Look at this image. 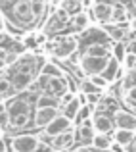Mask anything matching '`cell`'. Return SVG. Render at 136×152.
<instances>
[{"label": "cell", "instance_id": "6da1fadb", "mask_svg": "<svg viewBox=\"0 0 136 152\" xmlns=\"http://www.w3.org/2000/svg\"><path fill=\"white\" fill-rule=\"evenodd\" d=\"M2 23L15 33H31L46 23V0H2Z\"/></svg>", "mask_w": 136, "mask_h": 152}, {"label": "cell", "instance_id": "7a4b0ae2", "mask_svg": "<svg viewBox=\"0 0 136 152\" xmlns=\"http://www.w3.org/2000/svg\"><path fill=\"white\" fill-rule=\"evenodd\" d=\"M44 64L46 60L42 56L35 54V52H25V54L21 52L14 64H10L8 67H2V77L10 79V83L17 91V94H21L41 77Z\"/></svg>", "mask_w": 136, "mask_h": 152}, {"label": "cell", "instance_id": "3957f363", "mask_svg": "<svg viewBox=\"0 0 136 152\" xmlns=\"http://www.w3.org/2000/svg\"><path fill=\"white\" fill-rule=\"evenodd\" d=\"M10 110V127L12 129H23L27 127L31 118V102L27 96H14L12 100L4 102Z\"/></svg>", "mask_w": 136, "mask_h": 152}, {"label": "cell", "instance_id": "277c9868", "mask_svg": "<svg viewBox=\"0 0 136 152\" xmlns=\"http://www.w3.org/2000/svg\"><path fill=\"white\" fill-rule=\"evenodd\" d=\"M113 56H88L82 54L79 58V67L81 71L86 75V77H92V75H103L109 67Z\"/></svg>", "mask_w": 136, "mask_h": 152}, {"label": "cell", "instance_id": "5b68a950", "mask_svg": "<svg viewBox=\"0 0 136 152\" xmlns=\"http://www.w3.org/2000/svg\"><path fill=\"white\" fill-rule=\"evenodd\" d=\"M44 46L54 54L56 60H65V58H69V56H73L75 52H77L79 41L73 35H63V37L56 39V41H48Z\"/></svg>", "mask_w": 136, "mask_h": 152}, {"label": "cell", "instance_id": "8992f818", "mask_svg": "<svg viewBox=\"0 0 136 152\" xmlns=\"http://www.w3.org/2000/svg\"><path fill=\"white\" fill-rule=\"evenodd\" d=\"M12 152H38V148L42 146L41 135L35 133H23V135H15L10 141Z\"/></svg>", "mask_w": 136, "mask_h": 152}, {"label": "cell", "instance_id": "52a82bcc", "mask_svg": "<svg viewBox=\"0 0 136 152\" xmlns=\"http://www.w3.org/2000/svg\"><path fill=\"white\" fill-rule=\"evenodd\" d=\"M59 115V108H37L35 110V127L37 129H46L52 121Z\"/></svg>", "mask_w": 136, "mask_h": 152}, {"label": "cell", "instance_id": "ba28073f", "mask_svg": "<svg viewBox=\"0 0 136 152\" xmlns=\"http://www.w3.org/2000/svg\"><path fill=\"white\" fill-rule=\"evenodd\" d=\"M113 121H115V127L119 129H130V131H136V114L134 112H129V110H115L113 112Z\"/></svg>", "mask_w": 136, "mask_h": 152}, {"label": "cell", "instance_id": "9c48e42d", "mask_svg": "<svg viewBox=\"0 0 136 152\" xmlns=\"http://www.w3.org/2000/svg\"><path fill=\"white\" fill-rule=\"evenodd\" d=\"M69 129H73V121H71L69 118H65L63 114H59L58 118L44 129V133L50 135V137H58V135L65 133V131H69Z\"/></svg>", "mask_w": 136, "mask_h": 152}, {"label": "cell", "instance_id": "30bf717a", "mask_svg": "<svg viewBox=\"0 0 136 152\" xmlns=\"http://www.w3.org/2000/svg\"><path fill=\"white\" fill-rule=\"evenodd\" d=\"M92 123H94L96 133H111V131L115 129L113 118H109V115L103 114V112H96V114L92 115Z\"/></svg>", "mask_w": 136, "mask_h": 152}, {"label": "cell", "instance_id": "8fae6325", "mask_svg": "<svg viewBox=\"0 0 136 152\" xmlns=\"http://www.w3.org/2000/svg\"><path fill=\"white\" fill-rule=\"evenodd\" d=\"M92 8H94V15H96V21H98V23H102V25H107V23L113 21V8H115V4L96 2Z\"/></svg>", "mask_w": 136, "mask_h": 152}, {"label": "cell", "instance_id": "7c38bea8", "mask_svg": "<svg viewBox=\"0 0 136 152\" xmlns=\"http://www.w3.org/2000/svg\"><path fill=\"white\" fill-rule=\"evenodd\" d=\"M75 137H77V135H75V129L65 131V133L54 137V141H52V148H54V150H65V148H69V146L75 142Z\"/></svg>", "mask_w": 136, "mask_h": 152}, {"label": "cell", "instance_id": "4fadbf2b", "mask_svg": "<svg viewBox=\"0 0 136 152\" xmlns=\"http://www.w3.org/2000/svg\"><path fill=\"white\" fill-rule=\"evenodd\" d=\"M90 145H92L94 150H111L113 145H115V141H113V137H109L107 133H96Z\"/></svg>", "mask_w": 136, "mask_h": 152}, {"label": "cell", "instance_id": "5bb4252c", "mask_svg": "<svg viewBox=\"0 0 136 152\" xmlns=\"http://www.w3.org/2000/svg\"><path fill=\"white\" fill-rule=\"evenodd\" d=\"M134 137H136V131H130V129H119V127H115V131H113V141L121 146H130Z\"/></svg>", "mask_w": 136, "mask_h": 152}, {"label": "cell", "instance_id": "9a60e30c", "mask_svg": "<svg viewBox=\"0 0 136 152\" xmlns=\"http://www.w3.org/2000/svg\"><path fill=\"white\" fill-rule=\"evenodd\" d=\"M81 108H82V104H81V100H79V96L75 94L73 100L67 102L65 106H61V114L65 115V118H69L71 121H75V119H77V115H79V112H81Z\"/></svg>", "mask_w": 136, "mask_h": 152}, {"label": "cell", "instance_id": "2e32d148", "mask_svg": "<svg viewBox=\"0 0 136 152\" xmlns=\"http://www.w3.org/2000/svg\"><path fill=\"white\" fill-rule=\"evenodd\" d=\"M85 54L88 56H113V48H109L103 42H92L85 48Z\"/></svg>", "mask_w": 136, "mask_h": 152}, {"label": "cell", "instance_id": "e0dca14e", "mask_svg": "<svg viewBox=\"0 0 136 152\" xmlns=\"http://www.w3.org/2000/svg\"><path fill=\"white\" fill-rule=\"evenodd\" d=\"M59 106H61V100L54 94L42 93L37 96V108H59Z\"/></svg>", "mask_w": 136, "mask_h": 152}, {"label": "cell", "instance_id": "ac0fdd59", "mask_svg": "<svg viewBox=\"0 0 136 152\" xmlns=\"http://www.w3.org/2000/svg\"><path fill=\"white\" fill-rule=\"evenodd\" d=\"M41 75H44V77H61V75H65V71H63L56 62H48L46 60V64L42 66Z\"/></svg>", "mask_w": 136, "mask_h": 152}, {"label": "cell", "instance_id": "d6986e66", "mask_svg": "<svg viewBox=\"0 0 136 152\" xmlns=\"http://www.w3.org/2000/svg\"><path fill=\"white\" fill-rule=\"evenodd\" d=\"M88 21H90L88 14H86V12H81V14L71 18V27H73L75 31H85L86 27H88Z\"/></svg>", "mask_w": 136, "mask_h": 152}, {"label": "cell", "instance_id": "ffe728a7", "mask_svg": "<svg viewBox=\"0 0 136 152\" xmlns=\"http://www.w3.org/2000/svg\"><path fill=\"white\" fill-rule=\"evenodd\" d=\"M61 8L71 15V18H73V15H77V14H81V12H82L85 4H82L81 0H63V2H61Z\"/></svg>", "mask_w": 136, "mask_h": 152}, {"label": "cell", "instance_id": "44dd1931", "mask_svg": "<svg viewBox=\"0 0 136 152\" xmlns=\"http://www.w3.org/2000/svg\"><path fill=\"white\" fill-rule=\"evenodd\" d=\"M127 19H129V15H127V8L123 6V4H115L113 8V21L115 25H121V23H125Z\"/></svg>", "mask_w": 136, "mask_h": 152}, {"label": "cell", "instance_id": "7402d4cb", "mask_svg": "<svg viewBox=\"0 0 136 152\" xmlns=\"http://www.w3.org/2000/svg\"><path fill=\"white\" fill-rule=\"evenodd\" d=\"M103 29L107 31V35H109V39L111 41H115V42H123V39H125V31L121 29V27L119 25H115V27H111L109 23H107V25H103Z\"/></svg>", "mask_w": 136, "mask_h": 152}, {"label": "cell", "instance_id": "603a6c76", "mask_svg": "<svg viewBox=\"0 0 136 152\" xmlns=\"http://www.w3.org/2000/svg\"><path fill=\"white\" fill-rule=\"evenodd\" d=\"M79 89L82 91L85 94H94V93H102V89H100L98 85H96L94 81H92L90 77H86V79H82L81 83H79Z\"/></svg>", "mask_w": 136, "mask_h": 152}, {"label": "cell", "instance_id": "cb8c5ba5", "mask_svg": "<svg viewBox=\"0 0 136 152\" xmlns=\"http://www.w3.org/2000/svg\"><path fill=\"white\" fill-rule=\"evenodd\" d=\"M123 100H125V104L130 110L136 112V87H130V89L123 91Z\"/></svg>", "mask_w": 136, "mask_h": 152}, {"label": "cell", "instance_id": "d4e9b609", "mask_svg": "<svg viewBox=\"0 0 136 152\" xmlns=\"http://www.w3.org/2000/svg\"><path fill=\"white\" fill-rule=\"evenodd\" d=\"M21 45L25 48L33 50V48H38V42H37V31H31V33H25L21 37Z\"/></svg>", "mask_w": 136, "mask_h": 152}, {"label": "cell", "instance_id": "484cf974", "mask_svg": "<svg viewBox=\"0 0 136 152\" xmlns=\"http://www.w3.org/2000/svg\"><path fill=\"white\" fill-rule=\"evenodd\" d=\"M125 56H127V45H125V42H115V46H113V58L119 60V62L123 64Z\"/></svg>", "mask_w": 136, "mask_h": 152}, {"label": "cell", "instance_id": "4316f807", "mask_svg": "<svg viewBox=\"0 0 136 152\" xmlns=\"http://www.w3.org/2000/svg\"><path fill=\"white\" fill-rule=\"evenodd\" d=\"M0 123H2V131H6L10 127V110L4 102H2V108H0Z\"/></svg>", "mask_w": 136, "mask_h": 152}, {"label": "cell", "instance_id": "83f0119b", "mask_svg": "<svg viewBox=\"0 0 136 152\" xmlns=\"http://www.w3.org/2000/svg\"><path fill=\"white\" fill-rule=\"evenodd\" d=\"M92 115H94V114H92V106L88 104V106H82V108H81V112H79V115H77V119H75V121H77L79 125H81L82 121H86V119H90Z\"/></svg>", "mask_w": 136, "mask_h": 152}, {"label": "cell", "instance_id": "f1b7e54d", "mask_svg": "<svg viewBox=\"0 0 136 152\" xmlns=\"http://www.w3.org/2000/svg\"><path fill=\"white\" fill-rule=\"evenodd\" d=\"M90 79H92V81H94V83H96V85H98L102 91L106 89L107 85H109V81H107V77H106V75H92Z\"/></svg>", "mask_w": 136, "mask_h": 152}, {"label": "cell", "instance_id": "f546056e", "mask_svg": "<svg viewBox=\"0 0 136 152\" xmlns=\"http://www.w3.org/2000/svg\"><path fill=\"white\" fill-rule=\"evenodd\" d=\"M123 66H125L127 69H134V66H136V56L130 54V52H127L125 60H123Z\"/></svg>", "mask_w": 136, "mask_h": 152}, {"label": "cell", "instance_id": "4dcf8cb0", "mask_svg": "<svg viewBox=\"0 0 136 152\" xmlns=\"http://www.w3.org/2000/svg\"><path fill=\"white\" fill-rule=\"evenodd\" d=\"M37 42H38V46H44L48 42V33L46 31H38L37 33Z\"/></svg>", "mask_w": 136, "mask_h": 152}, {"label": "cell", "instance_id": "1f68e13d", "mask_svg": "<svg viewBox=\"0 0 136 152\" xmlns=\"http://www.w3.org/2000/svg\"><path fill=\"white\" fill-rule=\"evenodd\" d=\"M127 52H130V54L136 56V39H130V41L127 42Z\"/></svg>", "mask_w": 136, "mask_h": 152}, {"label": "cell", "instance_id": "d6a6232c", "mask_svg": "<svg viewBox=\"0 0 136 152\" xmlns=\"http://www.w3.org/2000/svg\"><path fill=\"white\" fill-rule=\"evenodd\" d=\"M129 27H130V31H132V33H136V15L129 19Z\"/></svg>", "mask_w": 136, "mask_h": 152}, {"label": "cell", "instance_id": "836d02e7", "mask_svg": "<svg viewBox=\"0 0 136 152\" xmlns=\"http://www.w3.org/2000/svg\"><path fill=\"white\" fill-rule=\"evenodd\" d=\"M73 152H90V148H86V146L82 145V146H79V148H77V150H73Z\"/></svg>", "mask_w": 136, "mask_h": 152}, {"label": "cell", "instance_id": "e575fe53", "mask_svg": "<svg viewBox=\"0 0 136 152\" xmlns=\"http://www.w3.org/2000/svg\"><path fill=\"white\" fill-rule=\"evenodd\" d=\"M129 150L130 152H136V137H134V141L130 142V146H129Z\"/></svg>", "mask_w": 136, "mask_h": 152}, {"label": "cell", "instance_id": "d590c367", "mask_svg": "<svg viewBox=\"0 0 136 152\" xmlns=\"http://www.w3.org/2000/svg\"><path fill=\"white\" fill-rule=\"evenodd\" d=\"M48 2H52V6H56V8H58V6H61V2H63V0H48Z\"/></svg>", "mask_w": 136, "mask_h": 152}, {"label": "cell", "instance_id": "8d00e7d4", "mask_svg": "<svg viewBox=\"0 0 136 152\" xmlns=\"http://www.w3.org/2000/svg\"><path fill=\"white\" fill-rule=\"evenodd\" d=\"M94 2H103V4H115V0H94Z\"/></svg>", "mask_w": 136, "mask_h": 152}, {"label": "cell", "instance_id": "74e56055", "mask_svg": "<svg viewBox=\"0 0 136 152\" xmlns=\"http://www.w3.org/2000/svg\"><path fill=\"white\" fill-rule=\"evenodd\" d=\"M52 152H63V150H52Z\"/></svg>", "mask_w": 136, "mask_h": 152}, {"label": "cell", "instance_id": "f35d334b", "mask_svg": "<svg viewBox=\"0 0 136 152\" xmlns=\"http://www.w3.org/2000/svg\"><path fill=\"white\" fill-rule=\"evenodd\" d=\"M134 69H136V66H134Z\"/></svg>", "mask_w": 136, "mask_h": 152}]
</instances>
